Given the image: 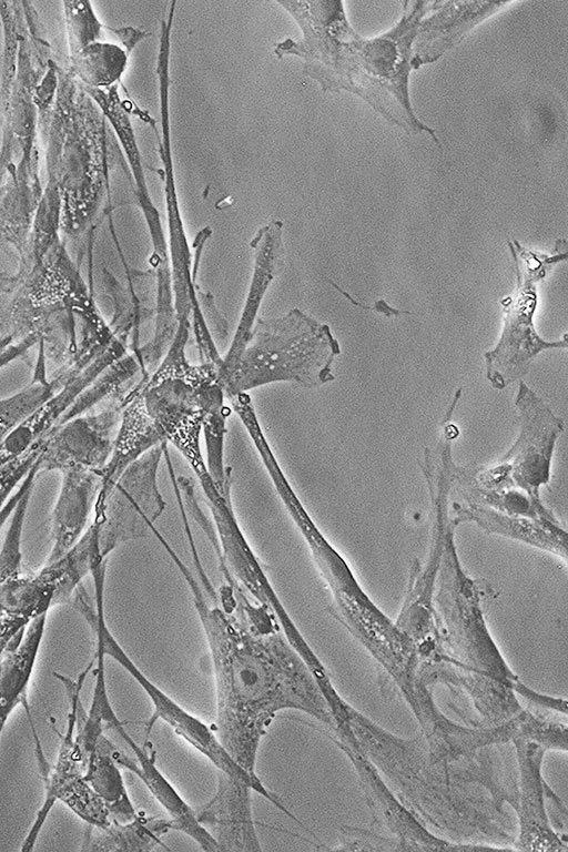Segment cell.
Listing matches in <instances>:
<instances>
[{
	"mask_svg": "<svg viewBox=\"0 0 568 852\" xmlns=\"http://www.w3.org/2000/svg\"><path fill=\"white\" fill-rule=\"evenodd\" d=\"M55 586L44 568L0 579V657L37 618L54 607Z\"/></svg>",
	"mask_w": 568,
	"mask_h": 852,
	"instance_id": "cell-16",
	"label": "cell"
},
{
	"mask_svg": "<svg viewBox=\"0 0 568 852\" xmlns=\"http://www.w3.org/2000/svg\"><path fill=\"white\" fill-rule=\"evenodd\" d=\"M332 284H333V285L335 286V288H336L337 291H339V292H341V293H342V294H343V295H344V296H345V297H346V298H347V300H348V301H349V302H351L353 305H355V306H359V307H362V308H363V310H365V311H366V310H371V311H375V312H378V313H383V314H385L387 317H390V316H398V315H400V314H413V313H412V312H409V311H399V310H396V308L392 307L390 305H388V304H387V302H385L384 300H379V301H377V302L375 303V305H374V306H367V305H364V304H362V303H359V302L355 301V300H354V298H353V297H352V296H351L348 293H346L345 291H343V290H342L339 286H337L335 283H332Z\"/></svg>",
	"mask_w": 568,
	"mask_h": 852,
	"instance_id": "cell-28",
	"label": "cell"
},
{
	"mask_svg": "<svg viewBox=\"0 0 568 852\" xmlns=\"http://www.w3.org/2000/svg\"><path fill=\"white\" fill-rule=\"evenodd\" d=\"M171 830L173 828L169 818L146 816L138 813L124 822L111 821L104 828L89 826L81 850L149 852L159 845L164 846L162 838Z\"/></svg>",
	"mask_w": 568,
	"mask_h": 852,
	"instance_id": "cell-21",
	"label": "cell"
},
{
	"mask_svg": "<svg viewBox=\"0 0 568 852\" xmlns=\"http://www.w3.org/2000/svg\"><path fill=\"white\" fill-rule=\"evenodd\" d=\"M114 743L101 736L84 759V778L106 805L112 821L124 822L138 814L128 793L121 767L112 755Z\"/></svg>",
	"mask_w": 568,
	"mask_h": 852,
	"instance_id": "cell-22",
	"label": "cell"
},
{
	"mask_svg": "<svg viewBox=\"0 0 568 852\" xmlns=\"http://www.w3.org/2000/svg\"><path fill=\"white\" fill-rule=\"evenodd\" d=\"M295 20L302 38L275 44L277 58L303 60L304 72L325 91L345 90L359 95L393 124L406 132L428 134L409 98L413 44L423 18L435 1H404L399 21L387 32L364 38L349 24L342 1H277Z\"/></svg>",
	"mask_w": 568,
	"mask_h": 852,
	"instance_id": "cell-2",
	"label": "cell"
},
{
	"mask_svg": "<svg viewBox=\"0 0 568 852\" xmlns=\"http://www.w3.org/2000/svg\"><path fill=\"white\" fill-rule=\"evenodd\" d=\"M53 396V385L44 383L0 400V444L8 434Z\"/></svg>",
	"mask_w": 568,
	"mask_h": 852,
	"instance_id": "cell-25",
	"label": "cell"
},
{
	"mask_svg": "<svg viewBox=\"0 0 568 852\" xmlns=\"http://www.w3.org/2000/svg\"><path fill=\"white\" fill-rule=\"evenodd\" d=\"M63 12L70 55L99 41L103 24L89 1H64Z\"/></svg>",
	"mask_w": 568,
	"mask_h": 852,
	"instance_id": "cell-26",
	"label": "cell"
},
{
	"mask_svg": "<svg viewBox=\"0 0 568 852\" xmlns=\"http://www.w3.org/2000/svg\"><path fill=\"white\" fill-rule=\"evenodd\" d=\"M521 774L520 834L524 850H560L561 842L551 831L544 809L540 763L544 748L531 741L517 740Z\"/></svg>",
	"mask_w": 568,
	"mask_h": 852,
	"instance_id": "cell-18",
	"label": "cell"
},
{
	"mask_svg": "<svg viewBox=\"0 0 568 852\" xmlns=\"http://www.w3.org/2000/svg\"><path fill=\"white\" fill-rule=\"evenodd\" d=\"M41 449L42 440L39 439L23 454L0 466V509L7 504L18 484H21L32 469Z\"/></svg>",
	"mask_w": 568,
	"mask_h": 852,
	"instance_id": "cell-27",
	"label": "cell"
},
{
	"mask_svg": "<svg viewBox=\"0 0 568 852\" xmlns=\"http://www.w3.org/2000/svg\"><path fill=\"white\" fill-rule=\"evenodd\" d=\"M47 616L34 619L20 640L0 657V722L27 699L43 640Z\"/></svg>",
	"mask_w": 568,
	"mask_h": 852,
	"instance_id": "cell-20",
	"label": "cell"
},
{
	"mask_svg": "<svg viewBox=\"0 0 568 852\" xmlns=\"http://www.w3.org/2000/svg\"><path fill=\"white\" fill-rule=\"evenodd\" d=\"M193 471L210 503L217 528L219 545L230 574L255 601L275 611L283 605L237 524L232 507L231 488L221 493L212 480L206 465Z\"/></svg>",
	"mask_w": 568,
	"mask_h": 852,
	"instance_id": "cell-11",
	"label": "cell"
},
{
	"mask_svg": "<svg viewBox=\"0 0 568 852\" xmlns=\"http://www.w3.org/2000/svg\"><path fill=\"white\" fill-rule=\"evenodd\" d=\"M155 536L158 537L159 541L162 544V546L165 549V547L169 545L168 541L164 539V537L160 532H156ZM199 575L201 580L209 578L204 571L200 572Z\"/></svg>",
	"mask_w": 568,
	"mask_h": 852,
	"instance_id": "cell-29",
	"label": "cell"
},
{
	"mask_svg": "<svg viewBox=\"0 0 568 852\" xmlns=\"http://www.w3.org/2000/svg\"><path fill=\"white\" fill-rule=\"evenodd\" d=\"M515 406L519 413L520 432L495 467L508 488L539 498L540 487L550 479L554 448L565 424L523 381L518 385Z\"/></svg>",
	"mask_w": 568,
	"mask_h": 852,
	"instance_id": "cell-8",
	"label": "cell"
},
{
	"mask_svg": "<svg viewBox=\"0 0 568 852\" xmlns=\"http://www.w3.org/2000/svg\"><path fill=\"white\" fill-rule=\"evenodd\" d=\"M339 354L329 326L294 308L278 318H256L240 357L221 385L225 396L274 382L317 387L335 378L331 366Z\"/></svg>",
	"mask_w": 568,
	"mask_h": 852,
	"instance_id": "cell-3",
	"label": "cell"
},
{
	"mask_svg": "<svg viewBox=\"0 0 568 852\" xmlns=\"http://www.w3.org/2000/svg\"><path fill=\"white\" fill-rule=\"evenodd\" d=\"M61 487L51 518V549L45 564L64 556L87 530L102 484V471L71 468L61 471Z\"/></svg>",
	"mask_w": 568,
	"mask_h": 852,
	"instance_id": "cell-15",
	"label": "cell"
},
{
	"mask_svg": "<svg viewBox=\"0 0 568 852\" xmlns=\"http://www.w3.org/2000/svg\"><path fill=\"white\" fill-rule=\"evenodd\" d=\"M516 275V288L500 300L504 326L495 348L485 353L486 377L495 389L501 390L524 376L532 359L545 349L566 348L568 335L556 342L544 341L535 329L537 285L549 270L567 260V241L557 240L554 254L524 247L517 240H507Z\"/></svg>",
	"mask_w": 568,
	"mask_h": 852,
	"instance_id": "cell-4",
	"label": "cell"
},
{
	"mask_svg": "<svg viewBox=\"0 0 568 852\" xmlns=\"http://www.w3.org/2000/svg\"><path fill=\"white\" fill-rule=\"evenodd\" d=\"M509 2L435 1L420 21L413 44L412 68L436 61L477 24Z\"/></svg>",
	"mask_w": 568,
	"mask_h": 852,
	"instance_id": "cell-13",
	"label": "cell"
},
{
	"mask_svg": "<svg viewBox=\"0 0 568 852\" xmlns=\"http://www.w3.org/2000/svg\"><path fill=\"white\" fill-rule=\"evenodd\" d=\"M224 403L213 406L205 414L202 427L204 429L207 471L221 493L231 488V468L224 464V437L226 434V416Z\"/></svg>",
	"mask_w": 568,
	"mask_h": 852,
	"instance_id": "cell-24",
	"label": "cell"
},
{
	"mask_svg": "<svg viewBox=\"0 0 568 852\" xmlns=\"http://www.w3.org/2000/svg\"><path fill=\"white\" fill-rule=\"evenodd\" d=\"M252 787L217 771V785L209 801L195 808L200 824L214 839L219 852L261 851L252 810Z\"/></svg>",
	"mask_w": 568,
	"mask_h": 852,
	"instance_id": "cell-12",
	"label": "cell"
},
{
	"mask_svg": "<svg viewBox=\"0 0 568 852\" xmlns=\"http://www.w3.org/2000/svg\"><path fill=\"white\" fill-rule=\"evenodd\" d=\"M114 731L124 740L134 754V758H132L116 746L113 747L112 755L121 769L128 770L142 781L153 798L165 810L172 822L173 830L186 834L203 851L217 852L214 839L197 821L195 810L184 801L159 770L154 757L131 738L123 723L115 727Z\"/></svg>",
	"mask_w": 568,
	"mask_h": 852,
	"instance_id": "cell-14",
	"label": "cell"
},
{
	"mask_svg": "<svg viewBox=\"0 0 568 852\" xmlns=\"http://www.w3.org/2000/svg\"><path fill=\"white\" fill-rule=\"evenodd\" d=\"M6 723H7V721H4V722H0V738H1V734H2V732H3V730H4V726H6Z\"/></svg>",
	"mask_w": 568,
	"mask_h": 852,
	"instance_id": "cell-30",
	"label": "cell"
},
{
	"mask_svg": "<svg viewBox=\"0 0 568 852\" xmlns=\"http://www.w3.org/2000/svg\"><path fill=\"white\" fill-rule=\"evenodd\" d=\"M166 552L193 597L212 665L214 732L243 770L256 774L263 737L282 711L302 712L335 731L329 706L313 673L282 630L260 633L224 609L210 579L201 586L175 551Z\"/></svg>",
	"mask_w": 568,
	"mask_h": 852,
	"instance_id": "cell-1",
	"label": "cell"
},
{
	"mask_svg": "<svg viewBox=\"0 0 568 852\" xmlns=\"http://www.w3.org/2000/svg\"><path fill=\"white\" fill-rule=\"evenodd\" d=\"M121 404L84 417L54 425L42 438L37 469L63 471L83 468L102 471L114 447L121 420Z\"/></svg>",
	"mask_w": 568,
	"mask_h": 852,
	"instance_id": "cell-9",
	"label": "cell"
},
{
	"mask_svg": "<svg viewBox=\"0 0 568 852\" xmlns=\"http://www.w3.org/2000/svg\"><path fill=\"white\" fill-rule=\"evenodd\" d=\"M282 227L278 220H271L260 227L251 241L254 251L253 277L234 338L219 372L221 381L240 357L256 321L263 296L282 265Z\"/></svg>",
	"mask_w": 568,
	"mask_h": 852,
	"instance_id": "cell-17",
	"label": "cell"
},
{
	"mask_svg": "<svg viewBox=\"0 0 568 852\" xmlns=\"http://www.w3.org/2000/svg\"><path fill=\"white\" fill-rule=\"evenodd\" d=\"M166 444L158 445L131 463L110 493L97 500L91 523L102 557L123 542L143 538L165 509L158 487V470Z\"/></svg>",
	"mask_w": 568,
	"mask_h": 852,
	"instance_id": "cell-5",
	"label": "cell"
},
{
	"mask_svg": "<svg viewBox=\"0 0 568 852\" xmlns=\"http://www.w3.org/2000/svg\"><path fill=\"white\" fill-rule=\"evenodd\" d=\"M92 631L94 633L95 651L102 652L105 657L108 656L115 660L146 693L153 710L152 717L146 724V736L154 722L162 720L176 736L205 757L217 771L234 779L245 781L252 787L253 792L261 794L276 808L281 805L280 799L266 789L258 777L251 775L235 763L222 747L213 729L183 709L149 680L116 641L106 622L97 625Z\"/></svg>",
	"mask_w": 568,
	"mask_h": 852,
	"instance_id": "cell-7",
	"label": "cell"
},
{
	"mask_svg": "<svg viewBox=\"0 0 568 852\" xmlns=\"http://www.w3.org/2000/svg\"><path fill=\"white\" fill-rule=\"evenodd\" d=\"M93 665L94 662L91 659L75 679L63 673H52L62 683L68 699V714L64 731L60 732L57 730L60 741L57 759L53 764L47 761L30 708H26L36 748L34 753L43 781L44 797L30 829L21 843V852H30L33 850L39 834L57 802H61L68 809L73 808L84 800L92 790L84 778V759L75 743L74 733L78 710L82 703L81 691Z\"/></svg>",
	"mask_w": 568,
	"mask_h": 852,
	"instance_id": "cell-6",
	"label": "cell"
},
{
	"mask_svg": "<svg viewBox=\"0 0 568 852\" xmlns=\"http://www.w3.org/2000/svg\"><path fill=\"white\" fill-rule=\"evenodd\" d=\"M71 73L92 89L115 85L124 73L129 53L116 44L95 41L70 55Z\"/></svg>",
	"mask_w": 568,
	"mask_h": 852,
	"instance_id": "cell-23",
	"label": "cell"
},
{
	"mask_svg": "<svg viewBox=\"0 0 568 852\" xmlns=\"http://www.w3.org/2000/svg\"><path fill=\"white\" fill-rule=\"evenodd\" d=\"M87 94L98 104L104 118L111 123L128 159L135 183L134 192L146 221L152 243L164 241L160 215L153 205L146 187L141 154L129 116L125 102L120 99L118 84L106 89L83 87Z\"/></svg>",
	"mask_w": 568,
	"mask_h": 852,
	"instance_id": "cell-19",
	"label": "cell"
},
{
	"mask_svg": "<svg viewBox=\"0 0 568 852\" xmlns=\"http://www.w3.org/2000/svg\"><path fill=\"white\" fill-rule=\"evenodd\" d=\"M250 437L270 475L275 490L305 539L320 575L332 592L333 609L344 607L362 597L364 592L351 569L308 516L282 471L263 432L255 430Z\"/></svg>",
	"mask_w": 568,
	"mask_h": 852,
	"instance_id": "cell-10",
	"label": "cell"
}]
</instances>
